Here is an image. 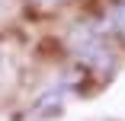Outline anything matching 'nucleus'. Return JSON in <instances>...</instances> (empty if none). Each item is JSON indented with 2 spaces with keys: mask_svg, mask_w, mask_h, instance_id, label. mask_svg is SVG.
<instances>
[{
  "mask_svg": "<svg viewBox=\"0 0 125 121\" xmlns=\"http://www.w3.org/2000/svg\"><path fill=\"white\" fill-rule=\"evenodd\" d=\"M71 51L80 61V67L96 77H106L109 70H115V41L99 35L93 22H83L71 32Z\"/></svg>",
  "mask_w": 125,
  "mask_h": 121,
  "instance_id": "f257e3e1",
  "label": "nucleus"
},
{
  "mask_svg": "<svg viewBox=\"0 0 125 121\" xmlns=\"http://www.w3.org/2000/svg\"><path fill=\"white\" fill-rule=\"evenodd\" d=\"M93 29L109 41H125V0H106L93 19Z\"/></svg>",
  "mask_w": 125,
  "mask_h": 121,
  "instance_id": "f03ea898",
  "label": "nucleus"
}]
</instances>
